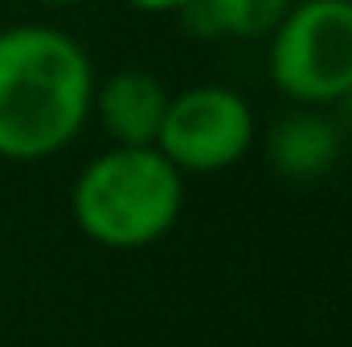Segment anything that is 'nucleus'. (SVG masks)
Listing matches in <instances>:
<instances>
[{
  "label": "nucleus",
  "mask_w": 352,
  "mask_h": 347,
  "mask_svg": "<svg viewBox=\"0 0 352 347\" xmlns=\"http://www.w3.org/2000/svg\"><path fill=\"white\" fill-rule=\"evenodd\" d=\"M94 70L87 49L50 25L0 29V160H45L87 123Z\"/></svg>",
  "instance_id": "f257e3e1"
},
{
  "label": "nucleus",
  "mask_w": 352,
  "mask_h": 347,
  "mask_svg": "<svg viewBox=\"0 0 352 347\" xmlns=\"http://www.w3.org/2000/svg\"><path fill=\"white\" fill-rule=\"evenodd\" d=\"M184 180L156 147H111L74 180V221L94 246L144 250L180 217Z\"/></svg>",
  "instance_id": "f03ea898"
},
{
  "label": "nucleus",
  "mask_w": 352,
  "mask_h": 347,
  "mask_svg": "<svg viewBox=\"0 0 352 347\" xmlns=\"http://www.w3.org/2000/svg\"><path fill=\"white\" fill-rule=\"evenodd\" d=\"M270 82L303 106L340 102L352 86V4H291L270 33Z\"/></svg>",
  "instance_id": "7ed1b4c3"
},
{
  "label": "nucleus",
  "mask_w": 352,
  "mask_h": 347,
  "mask_svg": "<svg viewBox=\"0 0 352 347\" xmlns=\"http://www.w3.org/2000/svg\"><path fill=\"white\" fill-rule=\"evenodd\" d=\"M254 143V110L230 86H192L168 102L156 152L176 172H226Z\"/></svg>",
  "instance_id": "20e7f679"
},
{
  "label": "nucleus",
  "mask_w": 352,
  "mask_h": 347,
  "mask_svg": "<svg viewBox=\"0 0 352 347\" xmlns=\"http://www.w3.org/2000/svg\"><path fill=\"white\" fill-rule=\"evenodd\" d=\"M173 94L148 70H119L102 86H94L90 110H98L115 147H156Z\"/></svg>",
  "instance_id": "39448f33"
},
{
  "label": "nucleus",
  "mask_w": 352,
  "mask_h": 347,
  "mask_svg": "<svg viewBox=\"0 0 352 347\" xmlns=\"http://www.w3.org/2000/svg\"><path fill=\"white\" fill-rule=\"evenodd\" d=\"M336 156H340V127L316 106L283 115L266 135V164L287 180H320L332 172Z\"/></svg>",
  "instance_id": "423d86ee"
},
{
  "label": "nucleus",
  "mask_w": 352,
  "mask_h": 347,
  "mask_svg": "<svg viewBox=\"0 0 352 347\" xmlns=\"http://www.w3.org/2000/svg\"><path fill=\"white\" fill-rule=\"evenodd\" d=\"M291 0H192L180 16L197 37H270Z\"/></svg>",
  "instance_id": "0eeeda50"
},
{
  "label": "nucleus",
  "mask_w": 352,
  "mask_h": 347,
  "mask_svg": "<svg viewBox=\"0 0 352 347\" xmlns=\"http://www.w3.org/2000/svg\"><path fill=\"white\" fill-rule=\"evenodd\" d=\"M123 4L135 12H148V16H168V12H184L192 0H123Z\"/></svg>",
  "instance_id": "6e6552de"
},
{
  "label": "nucleus",
  "mask_w": 352,
  "mask_h": 347,
  "mask_svg": "<svg viewBox=\"0 0 352 347\" xmlns=\"http://www.w3.org/2000/svg\"><path fill=\"white\" fill-rule=\"evenodd\" d=\"M340 110H344V123H349V131H352V86H349V94L340 98Z\"/></svg>",
  "instance_id": "1a4fd4ad"
},
{
  "label": "nucleus",
  "mask_w": 352,
  "mask_h": 347,
  "mask_svg": "<svg viewBox=\"0 0 352 347\" xmlns=\"http://www.w3.org/2000/svg\"><path fill=\"white\" fill-rule=\"evenodd\" d=\"M37 4H50V8H66V4H74V0H37Z\"/></svg>",
  "instance_id": "9d476101"
},
{
  "label": "nucleus",
  "mask_w": 352,
  "mask_h": 347,
  "mask_svg": "<svg viewBox=\"0 0 352 347\" xmlns=\"http://www.w3.org/2000/svg\"><path fill=\"white\" fill-rule=\"evenodd\" d=\"M349 4H352V0H349Z\"/></svg>",
  "instance_id": "9b49d317"
}]
</instances>
